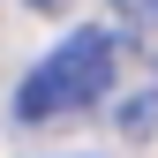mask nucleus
Wrapping results in <instances>:
<instances>
[{"instance_id": "3", "label": "nucleus", "mask_w": 158, "mask_h": 158, "mask_svg": "<svg viewBox=\"0 0 158 158\" xmlns=\"http://www.w3.org/2000/svg\"><path fill=\"white\" fill-rule=\"evenodd\" d=\"M113 8H121L135 30H158V0H113Z\"/></svg>"}, {"instance_id": "2", "label": "nucleus", "mask_w": 158, "mask_h": 158, "mask_svg": "<svg viewBox=\"0 0 158 158\" xmlns=\"http://www.w3.org/2000/svg\"><path fill=\"white\" fill-rule=\"evenodd\" d=\"M151 128H158V83H143V90L121 106V135H151Z\"/></svg>"}, {"instance_id": "1", "label": "nucleus", "mask_w": 158, "mask_h": 158, "mask_svg": "<svg viewBox=\"0 0 158 158\" xmlns=\"http://www.w3.org/2000/svg\"><path fill=\"white\" fill-rule=\"evenodd\" d=\"M113 75H121V38L113 30H75V38H60V45L23 75L15 121H30V128L38 121H68V113H83V106H98V98L113 90Z\"/></svg>"}, {"instance_id": "4", "label": "nucleus", "mask_w": 158, "mask_h": 158, "mask_svg": "<svg viewBox=\"0 0 158 158\" xmlns=\"http://www.w3.org/2000/svg\"><path fill=\"white\" fill-rule=\"evenodd\" d=\"M30 8H38V15H60V8H68V0H30Z\"/></svg>"}]
</instances>
